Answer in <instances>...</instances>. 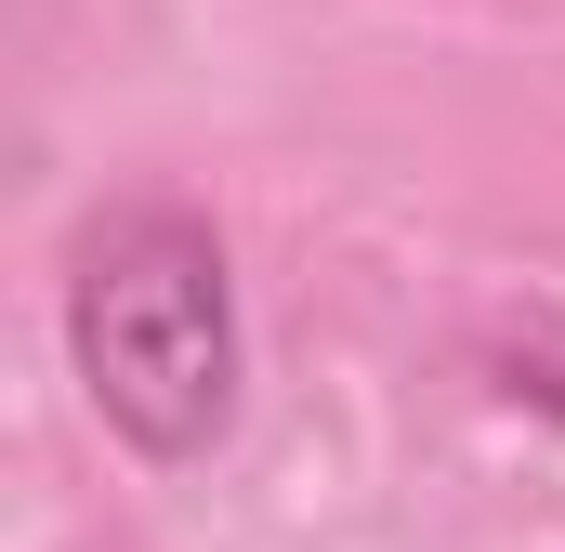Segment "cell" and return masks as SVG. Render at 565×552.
<instances>
[{
    "instance_id": "1",
    "label": "cell",
    "mask_w": 565,
    "mask_h": 552,
    "mask_svg": "<svg viewBox=\"0 0 565 552\" xmlns=\"http://www.w3.org/2000/svg\"><path fill=\"white\" fill-rule=\"evenodd\" d=\"M66 369L93 421L132 460H211L237 434V382H250V329H237V264L198 211L171 198H119L79 224L66 251Z\"/></svg>"
}]
</instances>
